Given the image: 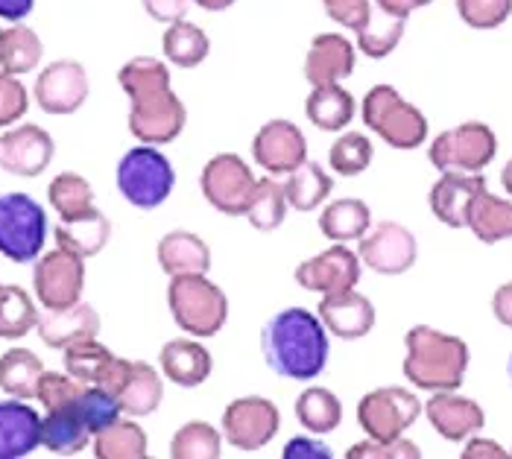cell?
Masks as SVG:
<instances>
[{"mask_svg":"<svg viewBox=\"0 0 512 459\" xmlns=\"http://www.w3.org/2000/svg\"><path fill=\"white\" fill-rule=\"evenodd\" d=\"M507 375H510V381H512V354H510V363H507Z\"/></svg>","mask_w":512,"mask_h":459,"instance_id":"obj_59","label":"cell"},{"mask_svg":"<svg viewBox=\"0 0 512 459\" xmlns=\"http://www.w3.org/2000/svg\"><path fill=\"white\" fill-rule=\"evenodd\" d=\"M39 331L41 343L47 348H59L65 351L71 343L85 340V337H97L100 334V313L85 302L68 307H44L39 313Z\"/></svg>","mask_w":512,"mask_h":459,"instance_id":"obj_21","label":"cell"},{"mask_svg":"<svg viewBox=\"0 0 512 459\" xmlns=\"http://www.w3.org/2000/svg\"><path fill=\"white\" fill-rule=\"evenodd\" d=\"M278 424H281V416H278L276 404L270 398L249 395V398H237L226 407L223 436L237 451H261L264 445L276 439Z\"/></svg>","mask_w":512,"mask_h":459,"instance_id":"obj_11","label":"cell"},{"mask_svg":"<svg viewBox=\"0 0 512 459\" xmlns=\"http://www.w3.org/2000/svg\"><path fill=\"white\" fill-rule=\"evenodd\" d=\"M425 416L431 421L436 433L448 442H466L477 436L486 424L483 407L454 392H434V398L425 404Z\"/></svg>","mask_w":512,"mask_h":459,"instance_id":"obj_18","label":"cell"},{"mask_svg":"<svg viewBox=\"0 0 512 459\" xmlns=\"http://www.w3.org/2000/svg\"><path fill=\"white\" fill-rule=\"evenodd\" d=\"M480 191H486L483 173H442L431 188V211L442 226L466 229L469 208Z\"/></svg>","mask_w":512,"mask_h":459,"instance_id":"obj_19","label":"cell"},{"mask_svg":"<svg viewBox=\"0 0 512 459\" xmlns=\"http://www.w3.org/2000/svg\"><path fill=\"white\" fill-rule=\"evenodd\" d=\"M112 237V223L100 208H91L77 220H59L56 226V246L68 249L79 258H94L106 249Z\"/></svg>","mask_w":512,"mask_h":459,"instance_id":"obj_26","label":"cell"},{"mask_svg":"<svg viewBox=\"0 0 512 459\" xmlns=\"http://www.w3.org/2000/svg\"><path fill=\"white\" fill-rule=\"evenodd\" d=\"M74 407H77V413L82 416V421L88 424V430L91 433H100V430H106L109 424H115L120 419V401L118 395H112L109 389H103V386H85L82 389V395H79L77 401H74Z\"/></svg>","mask_w":512,"mask_h":459,"instance_id":"obj_44","label":"cell"},{"mask_svg":"<svg viewBox=\"0 0 512 459\" xmlns=\"http://www.w3.org/2000/svg\"><path fill=\"white\" fill-rule=\"evenodd\" d=\"M434 0H375V6L384 12V15H393V18H401V21H407L416 9H422V6H431Z\"/></svg>","mask_w":512,"mask_h":459,"instance_id":"obj_54","label":"cell"},{"mask_svg":"<svg viewBox=\"0 0 512 459\" xmlns=\"http://www.w3.org/2000/svg\"><path fill=\"white\" fill-rule=\"evenodd\" d=\"M501 182H504V191L512 196V158L507 161V167H504V173H501Z\"/></svg>","mask_w":512,"mask_h":459,"instance_id":"obj_58","label":"cell"},{"mask_svg":"<svg viewBox=\"0 0 512 459\" xmlns=\"http://www.w3.org/2000/svg\"><path fill=\"white\" fill-rule=\"evenodd\" d=\"M39 325V310L18 284L0 287V340H21Z\"/></svg>","mask_w":512,"mask_h":459,"instance_id":"obj_39","label":"cell"},{"mask_svg":"<svg viewBox=\"0 0 512 459\" xmlns=\"http://www.w3.org/2000/svg\"><path fill=\"white\" fill-rule=\"evenodd\" d=\"M173 185H176V170H173L170 158L156 150L153 144L132 147L120 158L118 191L129 205H135L141 211H153L161 202H167V196L173 193Z\"/></svg>","mask_w":512,"mask_h":459,"instance_id":"obj_6","label":"cell"},{"mask_svg":"<svg viewBox=\"0 0 512 459\" xmlns=\"http://www.w3.org/2000/svg\"><path fill=\"white\" fill-rule=\"evenodd\" d=\"M472 234L492 246V243H501V240H510L512 237V199L504 196H495L489 191L477 193V199L469 208V226Z\"/></svg>","mask_w":512,"mask_h":459,"instance_id":"obj_30","label":"cell"},{"mask_svg":"<svg viewBox=\"0 0 512 459\" xmlns=\"http://www.w3.org/2000/svg\"><path fill=\"white\" fill-rule=\"evenodd\" d=\"M223 439L208 421H188L176 430L170 439V457L173 459H220Z\"/></svg>","mask_w":512,"mask_h":459,"instance_id":"obj_43","label":"cell"},{"mask_svg":"<svg viewBox=\"0 0 512 459\" xmlns=\"http://www.w3.org/2000/svg\"><path fill=\"white\" fill-rule=\"evenodd\" d=\"M369 229H372V211L363 199H334L319 214V231L337 243L360 240Z\"/></svg>","mask_w":512,"mask_h":459,"instance_id":"obj_32","label":"cell"},{"mask_svg":"<svg viewBox=\"0 0 512 459\" xmlns=\"http://www.w3.org/2000/svg\"><path fill=\"white\" fill-rule=\"evenodd\" d=\"M267 366L287 381H314L328 363V328L305 307H287L261 331Z\"/></svg>","mask_w":512,"mask_h":459,"instance_id":"obj_2","label":"cell"},{"mask_svg":"<svg viewBox=\"0 0 512 459\" xmlns=\"http://www.w3.org/2000/svg\"><path fill=\"white\" fill-rule=\"evenodd\" d=\"M305 115L319 132H340L355 120V97L340 85H314L305 100Z\"/></svg>","mask_w":512,"mask_h":459,"instance_id":"obj_29","label":"cell"},{"mask_svg":"<svg viewBox=\"0 0 512 459\" xmlns=\"http://www.w3.org/2000/svg\"><path fill=\"white\" fill-rule=\"evenodd\" d=\"M422 416V401L404 386H381L360 398L357 424L369 439L393 442L401 439L407 427H413Z\"/></svg>","mask_w":512,"mask_h":459,"instance_id":"obj_9","label":"cell"},{"mask_svg":"<svg viewBox=\"0 0 512 459\" xmlns=\"http://www.w3.org/2000/svg\"><path fill=\"white\" fill-rule=\"evenodd\" d=\"M328 164L337 176H346V179L360 176L372 164V141L360 132H346L328 150Z\"/></svg>","mask_w":512,"mask_h":459,"instance_id":"obj_45","label":"cell"},{"mask_svg":"<svg viewBox=\"0 0 512 459\" xmlns=\"http://www.w3.org/2000/svg\"><path fill=\"white\" fill-rule=\"evenodd\" d=\"M47 199L59 214V220H77L94 208V191L88 179L79 173H59L47 188Z\"/></svg>","mask_w":512,"mask_h":459,"instance_id":"obj_40","label":"cell"},{"mask_svg":"<svg viewBox=\"0 0 512 459\" xmlns=\"http://www.w3.org/2000/svg\"><path fill=\"white\" fill-rule=\"evenodd\" d=\"M510 457V451H504L498 442L492 439H480V436H472L466 451H463V459H504Z\"/></svg>","mask_w":512,"mask_h":459,"instance_id":"obj_53","label":"cell"},{"mask_svg":"<svg viewBox=\"0 0 512 459\" xmlns=\"http://www.w3.org/2000/svg\"><path fill=\"white\" fill-rule=\"evenodd\" d=\"M325 15L337 21L346 30H363L366 21L372 18V3L369 0H322Z\"/></svg>","mask_w":512,"mask_h":459,"instance_id":"obj_50","label":"cell"},{"mask_svg":"<svg viewBox=\"0 0 512 459\" xmlns=\"http://www.w3.org/2000/svg\"><path fill=\"white\" fill-rule=\"evenodd\" d=\"M85 258H79L68 249H53L47 255H39L33 269V287L36 299L44 307H68L77 305L85 287Z\"/></svg>","mask_w":512,"mask_h":459,"instance_id":"obj_12","label":"cell"},{"mask_svg":"<svg viewBox=\"0 0 512 459\" xmlns=\"http://www.w3.org/2000/svg\"><path fill=\"white\" fill-rule=\"evenodd\" d=\"M357 53L355 44L343 33H319L305 56V79L311 85H331L343 82L355 74Z\"/></svg>","mask_w":512,"mask_h":459,"instance_id":"obj_20","label":"cell"},{"mask_svg":"<svg viewBox=\"0 0 512 459\" xmlns=\"http://www.w3.org/2000/svg\"><path fill=\"white\" fill-rule=\"evenodd\" d=\"M91 430L77 413V407L47 410V419H41V445L56 457H77L79 451L88 448Z\"/></svg>","mask_w":512,"mask_h":459,"instance_id":"obj_27","label":"cell"},{"mask_svg":"<svg viewBox=\"0 0 512 459\" xmlns=\"http://www.w3.org/2000/svg\"><path fill=\"white\" fill-rule=\"evenodd\" d=\"M147 15L158 21V24H176L188 15L194 0H141Z\"/></svg>","mask_w":512,"mask_h":459,"instance_id":"obj_51","label":"cell"},{"mask_svg":"<svg viewBox=\"0 0 512 459\" xmlns=\"http://www.w3.org/2000/svg\"><path fill=\"white\" fill-rule=\"evenodd\" d=\"M422 451L410 442V439H393V442H378V439H366L357 442L346 451V459H419Z\"/></svg>","mask_w":512,"mask_h":459,"instance_id":"obj_49","label":"cell"},{"mask_svg":"<svg viewBox=\"0 0 512 459\" xmlns=\"http://www.w3.org/2000/svg\"><path fill=\"white\" fill-rule=\"evenodd\" d=\"M237 0H194V6L205 9V12H226L229 6H235Z\"/></svg>","mask_w":512,"mask_h":459,"instance_id":"obj_57","label":"cell"},{"mask_svg":"<svg viewBox=\"0 0 512 459\" xmlns=\"http://www.w3.org/2000/svg\"><path fill=\"white\" fill-rule=\"evenodd\" d=\"M404 378L425 392H454L469 372V345L454 334L416 325L404 337Z\"/></svg>","mask_w":512,"mask_h":459,"instance_id":"obj_3","label":"cell"},{"mask_svg":"<svg viewBox=\"0 0 512 459\" xmlns=\"http://www.w3.org/2000/svg\"><path fill=\"white\" fill-rule=\"evenodd\" d=\"M252 158L270 176H290L308 161V141L302 129L290 120H270L258 129L252 141Z\"/></svg>","mask_w":512,"mask_h":459,"instance_id":"obj_16","label":"cell"},{"mask_svg":"<svg viewBox=\"0 0 512 459\" xmlns=\"http://www.w3.org/2000/svg\"><path fill=\"white\" fill-rule=\"evenodd\" d=\"M0 36H3V30H0Z\"/></svg>","mask_w":512,"mask_h":459,"instance_id":"obj_60","label":"cell"},{"mask_svg":"<svg viewBox=\"0 0 512 459\" xmlns=\"http://www.w3.org/2000/svg\"><path fill=\"white\" fill-rule=\"evenodd\" d=\"M404 24L407 21L384 15L381 9L375 12L372 6V18L366 21L363 30H357V50L366 53L369 59H387L398 47V41L404 39Z\"/></svg>","mask_w":512,"mask_h":459,"instance_id":"obj_42","label":"cell"},{"mask_svg":"<svg viewBox=\"0 0 512 459\" xmlns=\"http://www.w3.org/2000/svg\"><path fill=\"white\" fill-rule=\"evenodd\" d=\"M47 237V214L27 193L0 196V255L12 264L39 261Z\"/></svg>","mask_w":512,"mask_h":459,"instance_id":"obj_7","label":"cell"},{"mask_svg":"<svg viewBox=\"0 0 512 459\" xmlns=\"http://www.w3.org/2000/svg\"><path fill=\"white\" fill-rule=\"evenodd\" d=\"M492 313L495 319L504 325V328H512V281L501 284L492 296Z\"/></svg>","mask_w":512,"mask_h":459,"instance_id":"obj_55","label":"cell"},{"mask_svg":"<svg viewBox=\"0 0 512 459\" xmlns=\"http://www.w3.org/2000/svg\"><path fill=\"white\" fill-rule=\"evenodd\" d=\"M85 386L88 383L77 381L68 372H44L36 398L44 404V410H62V407H71L77 401Z\"/></svg>","mask_w":512,"mask_h":459,"instance_id":"obj_47","label":"cell"},{"mask_svg":"<svg viewBox=\"0 0 512 459\" xmlns=\"http://www.w3.org/2000/svg\"><path fill=\"white\" fill-rule=\"evenodd\" d=\"M62 363H65V372L74 375L77 381L100 386L115 363V354L103 343H97V337H85V340H77L65 348Z\"/></svg>","mask_w":512,"mask_h":459,"instance_id":"obj_36","label":"cell"},{"mask_svg":"<svg viewBox=\"0 0 512 459\" xmlns=\"http://www.w3.org/2000/svg\"><path fill=\"white\" fill-rule=\"evenodd\" d=\"M88 91L91 85H88L85 68L74 59H59V62H50L36 77L33 97L41 112L47 115H74L88 100Z\"/></svg>","mask_w":512,"mask_h":459,"instance_id":"obj_14","label":"cell"},{"mask_svg":"<svg viewBox=\"0 0 512 459\" xmlns=\"http://www.w3.org/2000/svg\"><path fill=\"white\" fill-rule=\"evenodd\" d=\"M33 6H36V0H0V18L21 24L33 12Z\"/></svg>","mask_w":512,"mask_h":459,"instance_id":"obj_56","label":"cell"},{"mask_svg":"<svg viewBox=\"0 0 512 459\" xmlns=\"http://www.w3.org/2000/svg\"><path fill=\"white\" fill-rule=\"evenodd\" d=\"M158 267L170 278L205 275L211 269V249L194 231H170L158 243Z\"/></svg>","mask_w":512,"mask_h":459,"instance_id":"obj_24","label":"cell"},{"mask_svg":"<svg viewBox=\"0 0 512 459\" xmlns=\"http://www.w3.org/2000/svg\"><path fill=\"white\" fill-rule=\"evenodd\" d=\"M296 419L302 427H308L311 433H331L340 427L343 421V404L340 398L325 389V386H308L299 398H296Z\"/></svg>","mask_w":512,"mask_h":459,"instance_id":"obj_38","label":"cell"},{"mask_svg":"<svg viewBox=\"0 0 512 459\" xmlns=\"http://www.w3.org/2000/svg\"><path fill=\"white\" fill-rule=\"evenodd\" d=\"M161 50H164L170 65H176V68H197V65H202L208 59L211 41H208L205 30L199 24L182 18L176 24H167L164 39H161Z\"/></svg>","mask_w":512,"mask_h":459,"instance_id":"obj_33","label":"cell"},{"mask_svg":"<svg viewBox=\"0 0 512 459\" xmlns=\"http://www.w3.org/2000/svg\"><path fill=\"white\" fill-rule=\"evenodd\" d=\"M360 261L378 275H401L416 264L419 246L413 231L401 223L384 220L360 237Z\"/></svg>","mask_w":512,"mask_h":459,"instance_id":"obj_13","label":"cell"},{"mask_svg":"<svg viewBox=\"0 0 512 459\" xmlns=\"http://www.w3.org/2000/svg\"><path fill=\"white\" fill-rule=\"evenodd\" d=\"M41 445V416L24 401H0V459L30 457Z\"/></svg>","mask_w":512,"mask_h":459,"instance_id":"obj_23","label":"cell"},{"mask_svg":"<svg viewBox=\"0 0 512 459\" xmlns=\"http://www.w3.org/2000/svg\"><path fill=\"white\" fill-rule=\"evenodd\" d=\"M41 56H44V44L39 33L24 27V24H12L9 30H3L0 36V68L6 74L24 77L33 74L39 68Z\"/></svg>","mask_w":512,"mask_h":459,"instance_id":"obj_34","label":"cell"},{"mask_svg":"<svg viewBox=\"0 0 512 459\" xmlns=\"http://www.w3.org/2000/svg\"><path fill=\"white\" fill-rule=\"evenodd\" d=\"M150 442L144 427L132 419H118L106 430L94 433V457L97 459H147Z\"/></svg>","mask_w":512,"mask_h":459,"instance_id":"obj_35","label":"cell"},{"mask_svg":"<svg viewBox=\"0 0 512 459\" xmlns=\"http://www.w3.org/2000/svg\"><path fill=\"white\" fill-rule=\"evenodd\" d=\"M495 155L498 138L480 120L445 129L442 135H436L428 150V158L439 173H480L495 161Z\"/></svg>","mask_w":512,"mask_h":459,"instance_id":"obj_8","label":"cell"},{"mask_svg":"<svg viewBox=\"0 0 512 459\" xmlns=\"http://www.w3.org/2000/svg\"><path fill=\"white\" fill-rule=\"evenodd\" d=\"M287 193H284V185H278L276 176H267V179H258V188H255V196L249 202V223L252 229L258 231H276L284 217H287Z\"/></svg>","mask_w":512,"mask_h":459,"instance_id":"obj_41","label":"cell"},{"mask_svg":"<svg viewBox=\"0 0 512 459\" xmlns=\"http://www.w3.org/2000/svg\"><path fill=\"white\" fill-rule=\"evenodd\" d=\"M363 123L393 150H416L428 138V117L410 100H404L393 85H375L366 91L360 106Z\"/></svg>","mask_w":512,"mask_h":459,"instance_id":"obj_5","label":"cell"},{"mask_svg":"<svg viewBox=\"0 0 512 459\" xmlns=\"http://www.w3.org/2000/svg\"><path fill=\"white\" fill-rule=\"evenodd\" d=\"M316 310H319L316 316L322 319V325L340 340H360L375 328V307L355 290L322 296Z\"/></svg>","mask_w":512,"mask_h":459,"instance_id":"obj_22","label":"cell"},{"mask_svg":"<svg viewBox=\"0 0 512 459\" xmlns=\"http://www.w3.org/2000/svg\"><path fill=\"white\" fill-rule=\"evenodd\" d=\"M30 109V94L15 74L0 68V126H12Z\"/></svg>","mask_w":512,"mask_h":459,"instance_id":"obj_48","label":"cell"},{"mask_svg":"<svg viewBox=\"0 0 512 459\" xmlns=\"http://www.w3.org/2000/svg\"><path fill=\"white\" fill-rule=\"evenodd\" d=\"M360 255H355L346 243H337L325 252H319L311 261H302L296 267V284L302 290H314L322 296L355 290L360 281Z\"/></svg>","mask_w":512,"mask_h":459,"instance_id":"obj_15","label":"cell"},{"mask_svg":"<svg viewBox=\"0 0 512 459\" xmlns=\"http://www.w3.org/2000/svg\"><path fill=\"white\" fill-rule=\"evenodd\" d=\"M120 88L129 97V132L141 144H170L182 135L188 112L170 88V71L161 59L135 56L118 71Z\"/></svg>","mask_w":512,"mask_h":459,"instance_id":"obj_1","label":"cell"},{"mask_svg":"<svg viewBox=\"0 0 512 459\" xmlns=\"http://www.w3.org/2000/svg\"><path fill=\"white\" fill-rule=\"evenodd\" d=\"M44 363L36 357L30 348H9L0 357V389L9 398H36L39 395L41 375H44Z\"/></svg>","mask_w":512,"mask_h":459,"instance_id":"obj_31","label":"cell"},{"mask_svg":"<svg viewBox=\"0 0 512 459\" xmlns=\"http://www.w3.org/2000/svg\"><path fill=\"white\" fill-rule=\"evenodd\" d=\"M457 15L472 30H498L512 15V0H457Z\"/></svg>","mask_w":512,"mask_h":459,"instance_id":"obj_46","label":"cell"},{"mask_svg":"<svg viewBox=\"0 0 512 459\" xmlns=\"http://www.w3.org/2000/svg\"><path fill=\"white\" fill-rule=\"evenodd\" d=\"M510 457H512V451H510Z\"/></svg>","mask_w":512,"mask_h":459,"instance_id":"obj_61","label":"cell"},{"mask_svg":"<svg viewBox=\"0 0 512 459\" xmlns=\"http://www.w3.org/2000/svg\"><path fill=\"white\" fill-rule=\"evenodd\" d=\"M281 459H331V451L316 442V439H308V436H296L284 445L281 451Z\"/></svg>","mask_w":512,"mask_h":459,"instance_id":"obj_52","label":"cell"},{"mask_svg":"<svg viewBox=\"0 0 512 459\" xmlns=\"http://www.w3.org/2000/svg\"><path fill=\"white\" fill-rule=\"evenodd\" d=\"M331 191H334V179L316 161H305L284 182L287 202L296 211H314V208H319L331 196Z\"/></svg>","mask_w":512,"mask_h":459,"instance_id":"obj_37","label":"cell"},{"mask_svg":"<svg viewBox=\"0 0 512 459\" xmlns=\"http://www.w3.org/2000/svg\"><path fill=\"white\" fill-rule=\"evenodd\" d=\"M161 372L167 381H173L176 386H185V389H194L199 383L208 381L214 363H211V354L208 348L197 340H170V343L161 345Z\"/></svg>","mask_w":512,"mask_h":459,"instance_id":"obj_25","label":"cell"},{"mask_svg":"<svg viewBox=\"0 0 512 459\" xmlns=\"http://www.w3.org/2000/svg\"><path fill=\"white\" fill-rule=\"evenodd\" d=\"M167 305L176 325L191 337H214L229 319L226 293L205 275H176L167 287Z\"/></svg>","mask_w":512,"mask_h":459,"instance_id":"obj_4","label":"cell"},{"mask_svg":"<svg viewBox=\"0 0 512 459\" xmlns=\"http://www.w3.org/2000/svg\"><path fill=\"white\" fill-rule=\"evenodd\" d=\"M56 155V144L50 132L36 123H21L0 138V167L12 176L33 179L50 167Z\"/></svg>","mask_w":512,"mask_h":459,"instance_id":"obj_17","label":"cell"},{"mask_svg":"<svg viewBox=\"0 0 512 459\" xmlns=\"http://www.w3.org/2000/svg\"><path fill=\"white\" fill-rule=\"evenodd\" d=\"M164 398V383L161 375L150 363L144 360H132L129 363V375L120 386L118 401L120 410L132 419H141V416H153Z\"/></svg>","mask_w":512,"mask_h":459,"instance_id":"obj_28","label":"cell"},{"mask_svg":"<svg viewBox=\"0 0 512 459\" xmlns=\"http://www.w3.org/2000/svg\"><path fill=\"white\" fill-rule=\"evenodd\" d=\"M199 185H202V196L211 208H217L226 217H240L249 211L258 179L252 176L249 164L240 155L220 153L202 167Z\"/></svg>","mask_w":512,"mask_h":459,"instance_id":"obj_10","label":"cell"}]
</instances>
